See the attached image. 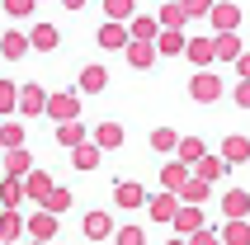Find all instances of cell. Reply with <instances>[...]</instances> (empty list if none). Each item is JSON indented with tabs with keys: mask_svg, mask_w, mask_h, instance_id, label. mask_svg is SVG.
<instances>
[{
	"mask_svg": "<svg viewBox=\"0 0 250 245\" xmlns=\"http://www.w3.org/2000/svg\"><path fill=\"white\" fill-rule=\"evenodd\" d=\"M222 76H217V71H194V76H189V99H198V104H217V99H222Z\"/></svg>",
	"mask_w": 250,
	"mask_h": 245,
	"instance_id": "6da1fadb",
	"label": "cell"
},
{
	"mask_svg": "<svg viewBox=\"0 0 250 245\" xmlns=\"http://www.w3.org/2000/svg\"><path fill=\"white\" fill-rule=\"evenodd\" d=\"M81 90H76V85H71V90H57V95H52V104H47V118H52V122H76V118H81Z\"/></svg>",
	"mask_w": 250,
	"mask_h": 245,
	"instance_id": "7a4b0ae2",
	"label": "cell"
},
{
	"mask_svg": "<svg viewBox=\"0 0 250 245\" xmlns=\"http://www.w3.org/2000/svg\"><path fill=\"white\" fill-rule=\"evenodd\" d=\"M184 57H189V66L208 71L212 61H217V38H212V33H189V47H184Z\"/></svg>",
	"mask_w": 250,
	"mask_h": 245,
	"instance_id": "3957f363",
	"label": "cell"
},
{
	"mask_svg": "<svg viewBox=\"0 0 250 245\" xmlns=\"http://www.w3.org/2000/svg\"><path fill=\"white\" fill-rule=\"evenodd\" d=\"M95 42L104 47V52H127V47H132V28H127V24H113V19H104V24L95 28Z\"/></svg>",
	"mask_w": 250,
	"mask_h": 245,
	"instance_id": "277c9868",
	"label": "cell"
},
{
	"mask_svg": "<svg viewBox=\"0 0 250 245\" xmlns=\"http://www.w3.org/2000/svg\"><path fill=\"white\" fill-rule=\"evenodd\" d=\"M81 236H85V241H113L118 226H113L109 212H99V207H95V212H85V217H81Z\"/></svg>",
	"mask_w": 250,
	"mask_h": 245,
	"instance_id": "5b68a950",
	"label": "cell"
},
{
	"mask_svg": "<svg viewBox=\"0 0 250 245\" xmlns=\"http://www.w3.org/2000/svg\"><path fill=\"white\" fill-rule=\"evenodd\" d=\"M146 207H151V222H161V226H175V217H180L184 198H180V193H166V189H161Z\"/></svg>",
	"mask_w": 250,
	"mask_h": 245,
	"instance_id": "8992f818",
	"label": "cell"
},
{
	"mask_svg": "<svg viewBox=\"0 0 250 245\" xmlns=\"http://www.w3.org/2000/svg\"><path fill=\"white\" fill-rule=\"evenodd\" d=\"M208 24H212V33H236V28H241V5L217 0V5H212V14H208Z\"/></svg>",
	"mask_w": 250,
	"mask_h": 245,
	"instance_id": "52a82bcc",
	"label": "cell"
},
{
	"mask_svg": "<svg viewBox=\"0 0 250 245\" xmlns=\"http://www.w3.org/2000/svg\"><path fill=\"white\" fill-rule=\"evenodd\" d=\"M189 179H194V165H184V161H166L161 165V189L166 193H184Z\"/></svg>",
	"mask_w": 250,
	"mask_h": 245,
	"instance_id": "ba28073f",
	"label": "cell"
},
{
	"mask_svg": "<svg viewBox=\"0 0 250 245\" xmlns=\"http://www.w3.org/2000/svg\"><path fill=\"white\" fill-rule=\"evenodd\" d=\"M142 203H151L142 184H132V179H123V184H113V207H123V212H137Z\"/></svg>",
	"mask_w": 250,
	"mask_h": 245,
	"instance_id": "9c48e42d",
	"label": "cell"
},
{
	"mask_svg": "<svg viewBox=\"0 0 250 245\" xmlns=\"http://www.w3.org/2000/svg\"><path fill=\"white\" fill-rule=\"evenodd\" d=\"M76 90H81V95H104V90H109V71L99 66V61H90V66L76 76Z\"/></svg>",
	"mask_w": 250,
	"mask_h": 245,
	"instance_id": "30bf717a",
	"label": "cell"
},
{
	"mask_svg": "<svg viewBox=\"0 0 250 245\" xmlns=\"http://www.w3.org/2000/svg\"><path fill=\"white\" fill-rule=\"evenodd\" d=\"M47 104H52V95H47L42 85H24V99H19V118H38V113H47Z\"/></svg>",
	"mask_w": 250,
	"mask_h": 245,
	"instance_id": "8fae6325",
	"label": "cell"
},
{
	"mask_svg": "<svg viewBox=\"0 0 250 245\" xmlns=\"http://www.w3.org/2000/svg\"><path fill=\"white\" fill-rule=\"evenodd\" d=\"M28 38H33V47H38V52H57V47H62V28L47 24V19H38V24L28 28Z\"/></svg>",
	"mask_w": 250,
	"mask_h": 245,
	"instance_id": "7c38bea8",
	"label": "cell"
},
{
	"mask_svg": "<svg viewBox=\"0 0 250 245\" xmlns=\"http://www.w3.org/2000/svg\"><path fill=\"white\" fill-rule=\"evenodd\" d=\"M123 57H127V66H132V71H151L156 61H161V47H156V42H132Z\"/></svg>",
	"mask_w": 250,
	"mask_h": 245,
	"instance_id": "4fadbf2b",
	"label": "cell"
},
{
	"mask_svg": "<svg viewBox=\"0 0 250 245\" xmlns=\"http://www.w3.org/2000/svg\"><path fill=\"white\" fill-rule=\"evenodd\" d=\"M127 28H132V42H156L161 33H166V24L156 19V10H151V14H137Z\"/></svg>",
	"mask_w": 250,
	"mask_h": 245,
	"instance_id": "5bb4252c",
	"label": "cell"
},
{
	"mask_svg": "<svg viewBox=\"0 0 250 245\" xmlns=\"http://www.w3.org/2000/svg\"><path fill=\"white\" fill-rule=\"evenodd\" d=\"M222 212H227V222H250V193L246 189H227Z\"/></svg>",
	"mask_w": 250,
	"mask_h": 245,
	"instance_id": "9a60e30c",
	"label": "cell"
},
{
	"mask_svg": "<svg viewBox=\"0 0 250 245\" xmlns=\"http://www.w3.org/2000/svg\"><path fill=\"white\" fill-rule=\"evenodd\" d=\"M57 226H62V222H57V212H47V207H38V212L28 217V236H33V241H52Z\"/></svg>",
	"mask_w": 250,
	"mask_h": 245,
	"instance_id": "2e32d148",
	"label": "cell"
},
{
	"mask_svg": "<svg viewBox=\"0 0 250 245\" xmlns=\"http://www.w3.org/2000/svg\"><path fill=\"white\" fill-rule=\"evenodd\" d=\"M203 226H208L203 207H198V203H184L180 217H175V231H180V236H194V231H203Z\"/></svg>",
	"mask_w": 250,
	"mask_h": 245,
	"instance_id": "e0dca14e",
	"label": "cell"
},
{
	"mask_svg": "<svg viewBox=\"0 0 250 245\" xmlns=\"http://www.w3.org/2000/svg\"><path fill=\"white\" fill-rule=\"evenodd\" d=\"M85 137H90V127H85L81 118H76V122H57V146L76 151V146H85Z\"/></svg>",
	"mask_w": 250,
	"mask_h": 245,
	"instance_id": "ac0fdd59",
	"label": "cell"
},
{
	"mask_svg": "<svg viewBox=\"0 0 250 245\" xmlns=\"http://www.w3.org/2000/svg\"><path fill=\"white\" fill-rule=\"evenodd\" d=\"M33 170H38V165H33V156H28L24 146H19V151H5V175H14V179H28Z\"/></svg>",
	"mask_w": 250,
	"mask_h": 245,
	"instance_id": "d6986e66",
	"label": "cell"
},
{
	"mask_svg": "<svg viewBox=\"0 0 250 245\" xmlns=\"http://www.w3.org/2000/svg\"><path fill=\"white\" fill-rule=\"evenodd\" d=\"M212 38H217V61H231V66H236V61H241V52H246L241 33H212Z\"/></svg>",
	"mask_w": 250,
	"mask_h": 245,
	"instance_id": "ffe728a7",
	"label": "cell"
},
{
	"mask_svg": "<svg viewBox=\"0 0 250 245\" xmlns=\"http://www.w3.org/2000/svg\"><path fill=\"white\" fill-rule=\"evenodd\" d=\"M99 161H104V146H99V142H85V146L71 151V165H76V170H99Z\"/></svg>",
	"mask_w": 250,
	"mask_h": 245,
	"instance_id": "44dd1931",
	"label": "cell"
},
{
	"mask_svg": "<svg viewBox=\"0 0 250 245\" xmlns=\"http://www.w3.org/2000/svg\"><path fill=\"white\" fill-rule=\"evenodd\" d=\"M24 189H28V198H33V203L42 207V198H47V193H52L57 184H52V175H47V170H42V165H38V170H33V175L24 179Z\"/></svg>",
	"mask_w": 250,
	"mask_h": 245,
	"instance_id": "7402d4cb",
	"label": "cell"
},
{
	"mask_svg": "<svg viewBox=\"0 0 250 245\" xmlns=\"http://www.w3.org/2000/svg\"><path fill=\"white\" fill-rule=\"evenodd\" d=\"M156 47H161V57H184V47H189V33H184V28H166V33L156 38Z\"/></svg>",
	"mask_w": 250,
	"mask_h": 245,
	"instance_id": "603a6c76",
	"label": "cell"
},
{
	"mask_svg": "<svg viewBox=\"0 0 250 245\" xmlns=\"http://www.w3.org/2000/svg\"><path fill=\"white\" fill-rule=\"evenodd\" d=\"M227 170H231V161H227V156H203V161L194 165V175H198V179H208V184H217Z\"/></svg>",
	"mask_w": 250,
	"mask_h": 245,
	"instance_id": "cb8c5ba5",
	"label": "cell"
},
{
	"mask_svg": "<svg viewBox=\"0 0 250 245\" xmlns=\"http://www.w3.org/2000/svg\"><path fill=\"white\" fill-rule=\"evenodd\" d=\"M104 5V19H113V24H132L137 19V0H99Z\"/></svg>",
	"mask_w": 250,
	"mask_h": 245,
	"instance_id": "d4e9b609",
	"label": "cell"
},
{
	"mask_svg": "<svg viewBox=\"0 0 250 245\" xmlns=\"http://www.w3.org/2000/svg\"><path fill=\"white\" fill-rule=\"evenodd\" d=\"M222 156H227V161H231V165H250V137L231 132V137H227V142H222Z\"/></svg>",
	"mask_w": 250,
	"mask_h": 245,
	"instance_id": "484cf974",
	"label": "cell"
},
{
	"mask_svg": "<svg viewBox=\"0 0 250 245\" xmlns=\"http://www.w3.org/2000/svg\"><path fill=\"white\" fill-rule=\"evenodd\" d=\"M24 142H28V127H24V122H19V118L0 122V146H5V151H19V146H24Z\"/></svg>",
	"mask_w": 250,
	"mask_h": 245,
	"instance_id": "4316f807",
	"label": "cell"
},
{
	"mask_svg": "<svg viewBox=\"0 0 250 245\" xmlns=\"http://www.w3.org/2000/svg\"><path fill=\"white\" fill-rule=\"evenodd\" d=\"M19 99H24V85L19 81H0V113H5V118L19 113Z\"/></svg>",
	"mask_w": 250,
	"mask_h": 245,
	"instance_id": "83f0119b",
	"label": "cell"
},
{
	"mask_svg": "<svg viewBox=\"0 0 250 245\" xmlns=\"http://www.w3.org/2000/svg\"><path fill=\"white\" fill-rule=\"evenodd\" d=\"M28 47H33V38H28V33H19V28H10V33L0 38V52L10 57V61H19V57H24Z\"/></svg>",
	"mask_w": 250,
	"mask_h": 245,
	"instance_id": "f1b7e54d",
	"label": "cell"
},
{
	"mask_svg": "<svg viewBox=\"0 0 250 245\" xmlns=\"http://www.w3.org/2000/svg\"><path fill=\"white\" fill-rule=\"evenodd\" d=\"M180 142H184V137L175 132V127H151V151H161V156H175Z\"/></svg>",
	"mask_w": 250,
	"mask_h": 245,
	"instance_id": "f546056e",
	"label": "cell"
},
{
	"mask_svg": "<svg viewBox=\"0 0 250 245\" xmlns=\"http://www.w3.org/2000/svg\"><path fill=\"white\" fill-rule=\"evenodd\" d=\"M95 142H99V146H104V151H118V146H123V122H99V127H95Z\"/></svg>",
	"mask_w": 250,
	"mask_h": 245,
	"instance_id": "4dcf8cb0",
	"label": "cell"
},
{
	"mask_svg": "<svg viewBox=\"0 0 250 245\" xmlns=\"http://www.w3.org/2000/svg\"><path fill=\"white\" fill-rule=\"evenodd\" d=\"M156 19H161L166 28H184V24H189V10H184L180 0H166V5L156 10Z\"/></svg>",
	"mask_w": 250,
	"mask_h": 245,
	"instance_id": "1f68e13d",
	"label": "cell"
},
{
	"mask_svg": "<svg viewBox=\"0 0 250 245\" xmlns=\"http://www.w3.org/2000/svg\"><path fill=\"white\" fill-rule=\"evenodd\" d=\"M203 156H208L203 137H184V142H180V151H175V161H184V165H198Z\"/></svg>",
	"mask_w": 250,
	"mask_h": 245,
	"instance_id": "d6a6232c",
	"label": "cell"
},
{
	"mask_svg": "<svg viewBox=\"0 0 250 245\" xmlns=\"http://www.w3.org/2000/svg\"><path fill=\"white\" fill-rule=\"evenodd\" d=\"M28 231V222L14 212V207H5V217H0V241H19V236Z\"/></svg>",
	"mask_w": 250,
	"mask_h": 245,
	"instance_id": "836d02e7",
	"label": "cell"
},
{
	"mask_svg": "<svg viewBox=\"0 0 250 245\" xmlns=\"http://www.w3.org/2000/svg\"><path fill=\"white\" fill-rule=\"evenodd\" d=\"M28 198V189H24V179H14V175H5V184H0V203L5 207H19Z\"/></svg>",
	"mask_w": 250,
	"mask_h": 245,
	"instance_id": "e575fe53",
	"label": "cell"
},
{
	"mask_svg": "<svg viewBox=\"0 0 250 245\" xmlns=\"http://www.w3.org/2000/svg\"><path fill=\"white\" fill-rule=\"evenodd\" d=\"M71 203H76V193H71V189H62V184H57V189L42 198V207H47V212H57V217H62V212H71Z\"/></svg>",
	"mask_w": 250,
	"mask_h": 245,
	"instance_id": "d590c367",
	"label": "cell"
},
{
	"mask_svg": "<svg viewBox=\"0 0 250 245\" xmlns=\"http://www.w3.org/2000/svg\"><path fill=\"white\" fill-rule=\"evenodd\" d=\"M222 245H250V222H222Z\"/></svg>",
	"mask_w": 250,
	"mask_h": 245,
	"instance_id": "8d00e7d4",
	"label": "cell"
},
{
	"mask_svg": "<svg viewBox=\"0 0 250 245\" xmlns=\"http://www.w3.org/2000/svg\"><path fill=\"white\" fill-rule=\"evenodd\" d=\"M208 189H212V184H208V179H189V184H184V193H180V198H184V203H198V207H203V198H208Z\"/></svg>",
	"mask_w": 250,
	"mask_h": 245,
	"instance_id": "74e56055",
	"label": "cell"
},
{
	"mask_svg": "<svg viewBox=\"0 0 250 245\" xmlns=\"http://www.w3.org/2000/svg\"><path fill=\"white\" fill-rule=\"evenodd\" d=\"M0 5H5V14H10V19H28V14L38 10V0H0Z\"/></svg>",
	"mask_w": 250,
	"mask_h": 245,
	"instance_id": "f35d334b",
	"label": "cell"
},
{
	"mask_svg": "<svg viewBox=\"0 0 250 245\" xmlns=\"http://www.w3.org/2000/svg\"><path fill=\"white\" fill-rule=\"evenodd\" d=\"M113 245H146V231H142V226H118Z\"/></svg>",
	"mask_w": 250,
	"mask_h": 245,
	"instance_id": "ab89813d",
	"label": "cell"
},
{
	"mask_svg": "<svg viewBox=\"0 0 250 245\" xmlns=\"http://www.w3.org/2000/svg\"><path fill=\"white\" fill-rule=\"evenodd\" d=\"M180 5H184V10H189V19H208L217 0H180Z\"/></svg>",
	"mask_w": 250,
	"mask_h": 245,
	"instance_id": "60d3db41",
	"label": "cell"
},
{
	"mask_svg": "<svg viewBox=\"0 0 250 245\" xmlns=\"http://www.w3.org/2000/svg\"><path fill=\"white\" fill-rule=\"evenodd\" d=\"M189 245H222V231H212V226H203V231H194V236H184Z\"/></svg>",
	"mask_w": 250,
	"mask_h": 245,
	"instance_id": "b9f144b4",
	"label": "cell"
},
{
	"mask_svg": "<svg viewBox=\"0 0 250 245\" xmlns=\"http://www.w3.org/2000/svg\"><path fill=\"white\" fill-rule=\"evenodd\" d=\"M231 104H236V109H250V81H236V85H231Z\"/></svg>",
	"mask_w": 250,
	"mask_h": 245,
	"instance_id": "7bdbcfd3",
	"label": "cell"
},
{
	"mask_svg": "<svg viewBox=\"0 0 250 245\" xmlns=\"http://www.w3.org/2000/svg\"><path fill=\"white\" fill-rule=\"evenodd\" d=\"M236 76H241V81H250V52H241V61H236Z\"/></svg>",
	"mask_w": 250,
	"mask_h": 245,
	"instance_id": "ee69618b",
	"label": "cell"
},
{
	"mask_svg": "<svg viewBox=\"0 0 250 245\" xmlns=\"http://www.w3.org/2000/svg\"><path fill=\"white\" fill-rule=\"evenodd\" d=\"M62 5H66V10H85V0H62Z\"/></svg>",
	"mask_w": 250,
	"mask_h": 245,
	"instance_id": "f6af8a7d",
	"label": "cell"
},
{
	"mask_svg": "<svg viewBox=\"0 0 250 245\" xmlns=\"http://www.w3.org/2000/svg\"><path fill=\"white\" fill-rule=\"evenodd\" d=\"M166 245H189V241H184V236H175V241H166Z\"/></svg>",
	"mask_w": 250,
	"mask_h": 245,
	"instance_id": "bcb514c9",
	"label": "cell"
},
{
	"mask_svg": "<svg viewBox=\"0 0 250 245\" xmlns=\"http://www.w3.org/2000/svg\"><path fill=\"white\" fill-rule=\"evenodd\" d=\"M33 245H52V241H33Z\"/></svg>",
	"mask_w": 250,
	"mask_h": 245,
	"instance_id": "7dc6e473",
	"label": "cell"
},
{
	"mask_svg": "<svg viewBox=\"0 0 250 245\" xmlns=\"http://www.w3.org/2000/svg\"><path fill=\"white\" fill-rule=\"evenodd\" d=\"M161 5H166V0H161Z\"/></svg>",
	"mask_w": 250,
	"mask_h": 245,
	"instance_id": "c3c4849f",
	"label": "cell"
}]
</instances>
